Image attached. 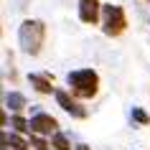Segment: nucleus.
<instances>
[{"instance_id": "1", "label": "nucleus", "mask_w": 150, "mask_h": 150, "mask_svg": "<svg viewBox=\"0 0 150 150\" xmlns=\"http://www.w3.org/2000/svg\"><path fill=\"white\" fill-rule=\"evenodd\" d=\"M43 36H46V25L41 21H36V18L23 21L21 28H18V43L23 48V54L36 56L41 51V46H43Z\"/></svg>"}, {"instance_id": "2", "label": "nucleus", "mask_w": 150, "mask_h": 150, "mask_svg": "<svg viewBox=\"0 0 150 150\" xmlns=\"http://www.w3.org/2000/svg\"><path fill=\"white\" fill-rule=\"evenodd\" d=\"M66 81H69L74 97H81V99H89V97H94L97 92H99V74H97L94 69L71 71L69 76H66Z\"/></svg>"}, {"instance_id": "3", "label": "nucleus", "mask_w": 150, "mask_h": 150, "mask_svg": "<svg viewBox=\"0 0 150 150\" xmlns=\"http://www.w3.org/2000/svg\"><path fill=\"white\" fill-rule=\"evenodd\" d=\"M102 13H104V28L102 31L107 36H120L127 25V18H125V10L120 5H102Z\"/></svg>"}, {"instance_id": "4", "label": "nucleus", "mask_w": 150, "mask_h": 150, "mask_svg": "<svg viewBox=\"0 0 150 150\" xmlns=\"http://www.w3.org/2000/svg\"><path fill=\"white\" fill-rule=\"evenodd\" d=\"M56 127H59V122L46 112H36L31 117V135H41V137L56 135Z\"/></svg>"}, {"instance_id": "5", "label": "nucleus", "mask_w": 150, "mask_h": 150, "mask_svg": "<svg viewBox=\"0 0 150 150\" xmlns=\"http://www.w3.org/2000/svg\"><path fill=\"white\" fill-rule=\"evenodd\" d=\"M54 94H56V102H59V107H61L64 112H69L71 117H79V120L87 117V110H84V107H81L76 99H71L69 92H64V89H56Z\"/></svg>"}, {"instance_id": "6", "label": "nucleus", "mask_w": 150, "mask_h": 150, "mask_svg": "<svg viewBox=\"0 0 150 150\" xmlns=\"http://www.w3.org/2000/svg\"><path fill=\"white\" fill-rule=\"evenodd\" d=\"M99 10H102L99 0H79V18L84 23L94 25L97 21H99Z\"/></svg>"}, {"instance_id": "7", "label": "nucleus", "mask_w": 150, "mask_h": 150, "mask_svg": "<svg viewBox=\"0 0 150 150\" xmlns=\"http://www.w3.org/2000/svg\"><path fill=\"white\" fill-rule=\"evenodd\" d=\"M28 81L38 89L41 94H51V92H56V89L51 87V79H48V76H43V74H28Z\"/></svg>"}, {"instance_id": "8", "label": "nucleus", "mask_w": 150, "mask_h": 150, "mask_svg": "<svg viewBox=\"0 0 150 150\" xmlns=\"http://www.w3.org/2000/svg\"><path fill=\"white\" fill-rule=\"evenodd\" d=\"M3 145H5V148H13V150H28L31 148V142H25L18 132H10V135L3 132Z\"/></svg>"}, {"instance_id": "9", "label": "nucleus", "mask_w": 150, "mask_h": 150, "mask_svg": "<svg viewBox=\"0 0 150 150\" xmlns=\"http://www.w3.org/2000/svg\"><path fill=\"white\" fill-rule=\"evenodd\" d=\"M5 107H10L13 112H21L25 107V97L21 92H10V94H5Z\"/></svg>"}, {"instance_id": "10", "label": "nucleus", "mask_w": 150, "mask_h": 150, "mask_svg": "<svg viewBox=\"0 0 150 150\" xmlns=\"http://www.w3.org/2000/svg\"><path fill=\"white\" fill-rule=\"evenodd\" d=\"M10 125L16 127V132H18V135H21V132H28V135H31V120H23L21 115H13Z\"/></svg>"}, {"instance_id": "11", "label": "nucleus", "mask_w": 150, "mask_h": 150, "mask_svg": "<svg viewBox=\"0 0 150 150\" xmlns=\"http://www.w3.org/2000/svg\"><path fill=\"white\" fill-rule=\"evenodd\" d=\"M51 148H56V150H71V142H69L66 135L56 132V135H51Z\"/></svg>"}, {"instance_id": "12", "label": "nucleus", "mask_w": 150, "mask_h": 150, "mask_svg": "<svg viewBox=\"0 0 150 150\" xmlns=\"http://www.w3.org/2000/svg\"><path fill=\"white\" fill-rule=\"evenodd\" d=\"M132 120L137 125H150V115L142 110V107H132Z\"/></svg>"}, {"instance_id": "13", "label": "nucleus", "mask_w": 150, "mask_h": 150, "mask_svg": "<svg viewBox=\"0 0 150 150\" xmlns=\"http://www.w3.org/2000/svg\"><path fill=\"white\" fill-rule=\"evenodd\" d=\"M28 142H31L33 150H48V148H51V145L46 142V137H41V135H31V140H28Z\"/></svg>"}, {"instance_id": "14", "label": "nucleus", "mask_w": 150, "mask_h": 150, "mask_svg": "<svg viewBox=\"0 0 150 150\" xmlns=\"http://www.w3.org/2000/svg\"><path fill=\"white\" fill-rule=\"evenodd\" d=\"M74 150H92V148H87V145H76Z\"/></svg>"}, {"instance_id": "15", "label": "nucleus", "mask_w": 150, "mask_h": 150, "mask_svg": "<svg viewBox=\"0 0 150 150\" xmlns=\"http://www.w3.org/2000/svg\"><path fill=\"white\" fill-rule=\"evenodd\" d=\"M3 150H10V148H5V145H3Z\"/></svg>"}]
</instances>
